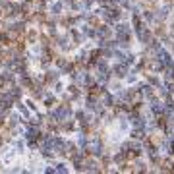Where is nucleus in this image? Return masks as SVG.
<instances>
[{"instance_id":"obj_1","label":"nucleus","mask_w":174,"mask_h":174,"mask_svg":"<svg viewBox=\"0 0 174 174\" xmlns=\"http://www.w3.org/2000/svg\"><path fill=\"white\" fill-rule=\"evenodd\" d=\"M135 157H139V151H135V149H130L126 155H122L120 159H135Z\"/></svg>"}]
</instances>
